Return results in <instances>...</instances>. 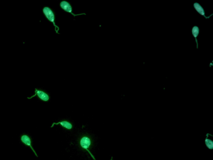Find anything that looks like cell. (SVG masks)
<instances>
[{"mask_svg": "<svg viewBox=\"0 0 213 160\" xmlns=\"http://www.w3.org/2000/svg\"><path fill=\"white\" fill-rule=\"evenodd\" d=\"M43 12L44 15L46 17V18L48 19V20L53 23V25L55 26V30L56 33L60 34L59 32V27L56 25V23H55V16L53 11L48 7H45L43 8Z\"/></svg>", "mask_w": 213, "mask_h": 160, "instance_id": "cell-1", "label": "cell"}, {"mask_svg": "<svg viewBox=\"0 0 213 160\" xmlns=\"http://www.w3.org/2000/svg\"><path fill=\"white\" fill-rule=\"evenodd\" d=\"M60 7L64 11L71 13V14H72V15L74 17L78 16L80 15H86L85 13L75 14L73 12V8H72L71 6V5L68 2L66 1H63L61 2V3H60Z\"/></svg>", "mask_w": 213, "mask_h": 160, "instance_id": "cell-2", "label": "cell"}, {"mask_svg": "<svg viewBox=\"0 0 213 160\" xmlns=\"http://www.w3.org/2000/svg\"><path fill=\"white\" fill-rule=\"evenodd\" d=\"M91 144V142L90 139L87 136H84V137L81 138L80 141V145L82 148L87 151L90 154L91 156L93 158L94 160H95V159L93 155L88 150V149L89 148Z\"/></svg>", "mask_w": 213, "mask_h": 160, "instance_id": "cell-3", "label": "cell"}, {"mask_svg": "<svg viewBox=\"0 0 213 160\" xmlns=\"http://www.w3.org/2000/svg\"><path fill=\"white\" fill-rule=\"evenodd\" d=\"M35 94L30 97H28L27 98L28 99H30L36 96H37V97L39 98L41 100L44 101H48L49 100V96L45 92L43 91L40 90H37V89L35 88Z\"/></svg>", "mask_w": 213, "mask_h": 160, "instance_id": "cell-4", "label": "cell"}, {"mask_svg": "<svg viewBox=\"0 0 213 160\" xmlns=\"http://www.w3.org/2000/svg\"><path fill=\"white\" fill-rule=\"evenodd\" d=\"M193 6H194V8L195 9V10L197 11L198 13L200 14L202 16L204 17L205 18L207 19L209 18L213 15V13H212L211 15H210L209 16H206V15H205V10L201 6V5L198 3L196 2L194 3V4H193Z\"/></svg>", "mask_w": 213, "mask_h": 160, "instance_id": "cell-5", "label": "cell"}, {"mask_svg": "<svg viewBox=\"0 0 213 160\" xmlns=\"http://www.w3.org/2000/svg\"><path fill=\"white\" fill-rule=\"evenodd\" d=\"M21 142H23V143L25 145L30 147V149H31L32 151H33V152H34L35 156H36L37 157H38V156H37V154H36V152H35V150H34L33 148H32V145H31V139H30V138L29 136L26 135H23V136L21 137Z\"/></svg>", "mask_w": 213, "mask_h": 160, "instance_id": "cell-6", "label": "cell"}, {"mask_svg": "<svg viewBox=\"0 0 213 160\" xmlns=\"http://www.w3.org/2000/svg\"><path fill=\"white\" fill-rule=\"evenodd\" d=\"M59 124H60L63 127L66 128L68 130H71L73 128V125H72L71 123L67 121H61V122H59L58 123H53L52 125H51V127L53 128L54 125H59Z\"/></svg>", "mask_w": 213, "mask_h": 160, "instance_id": "cell-7", "label": "cell"}, {"mask_svg": "<svg viewBox=\"0 0 213 160\" xmlns=\"http://www.w3.org/2000/svg\"><path fill=\"white\" fill-rule=\"evenodd\" d=\"M200 28L198 26L195 25L193 27L192 29V35L195 38L196 44H197V48H198V42L197 40V38L200 33Z\"/></svg>", "mask_w": 213, "mask_h": 160, "instance_id": "cell-8", "label": "cell"}, {"mask_svg": "<svg viewBox=\"0 0 213 160\" xmlns=\"http://www.w3.org/2000/svg\"><path fill=\"white\" fill-rule=\"evenodd\" d=\"M205 144L209 149H212L213 148V142L212 141H211L210 139H208V133L207 134V138L205 139Z\"/></svg>", "mask_w": 213, "mask_h": 160, "instance_id": "cell-9", "label": "cell"}, {"mask_svg": "<svg viewBox=\"0 0 213 160\" xmlns=\"http://www.w3.org/2000/svg\"></svg>", "mask_w": 213, "mask_h": 160, "instance_id": "cell-10", "label": "cell"}]
</instances>
